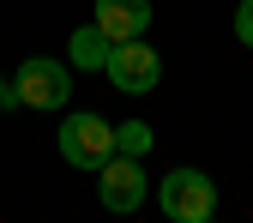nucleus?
I'll return each instance as SVG.
<instances>
[{
	"label": "nucleus",
	"mask_w": 253,
	"mask_h": 223,
	"mask_svg": "<svg viewBox=\"0 0 253 223\" xmlns=\"http://www.w3.org/2000/svg\"><path fill=\"white\" fill-rule=\"evenodd\" d=\"M115 151H126V157H145V151H151V127H145V121H126V127H115Z\"/></svg>",
	"instance_id": "nucleus-8"
},
{
	"label": "nucleus",
	"mask_w": 253,
	"mask_h": 223,
	"mask_svg": "<svg viewBox=\"0 0 253 223\" xmlns=\"http://www.w3.org/2000/svg\"><path fill=\"white\" fill-rule=\"evenodd\" d=\"M0 109H18V90H12V79H0Z\"/></svg>",
	"instance_id": "nucleus-10"
},
{
	"label": "nucleus",
	"mask_w": 253,
	"mask_h": 223,
	"mask_svg": "<svg viewBox=\"0 0 253 223\" xmlns=\"http://www.w3.org/2000/svg\"><path fill=\"white\" fill-rule=\"evenodd\" d=\"M90 24H97L109 43H133V37L151 30V0H97Z\"/></svg>",
	"instance_id": "nucleus-6"
},
{
	"label": "nucleus",
	"mask_w": 253,
	"mask_h": 223,
	"mask_svg": "<svg viewBox=\"0 0 253 223\" xmlns=\"http://www.w3.org/2000/svg\"><path fill=\"white\" fill-rule=\"evenodd\" d=\"M97 193H103L109 211H139L145 205V169H139V157L115 151L109 163L97 169Z\"/></svg>",
	"instance_id": "nucleus-5"
},
{
	"label": "nucleus",
	"mask_w": 253,
	"mask_h": 223,
	"mask_svg": "<svg viewBox=\"0 0 253 223\" xmlns=\"http://www.w3.org/2000/svg\"><path fill=\"white\" fill-rule=\"evenodd\" d=\"M12 90H18V109H67L73 67L67 60H48V54H30L18 67V79H12Z\"/></svg>",
	"instance_id": "nucleus-3"
},
{
	"label": "nucleus",
	"mask_w": 253,
	"mask_h": 223,
	"mask_svg": "<svg viewBox=\"0 0 253 223\" xmlns=\"http://www.w3.org/2000/svg\"><path fill=\"white\" fill-rule=\"evenodd\" d=\"M235 37L253 48V0H241V6H235Z\"/></svg>",
	"instance_id": "nucleus-9"
},
{
	"label": "nucleus",
	"mask_w": 253,
	"mask_h": 223,
	"mask_svg": "<svg viewBox=\"0 0 253 223\" xmlns=\"http://www.w3.org/2000/svg\"><path fill=\"white\" fill-rule=\"evenodd\" d=\"M157 205L175 223H211L217 217V181L205 169H169L157 181Z\"/></svg>",
	"instance_id": "nucleus-1"
},
{
	"label": "nucleus",
	"mask_w": 253,
	"mask_h": 223,
	"mask_svg": "<svg viewBox=\"0 0 253 223\" xmlns=\"http://www.w3.org/2000/svg\"><path fill=\"white\" fill-rule=\"evenodd\" d=\"M109 48H115V43L103 37L97 24L73 30V43H67V54H73V67H79V73H103V67H109Z\"/></svg>",
	"instance_id": "nucleus-7"
},
{
	"label": "nucleus",
	"mask_w": 253,
	"mask_h": 223,
	"mask_svg": "<svg viewBox=\"0 0 253 223\" xmlns=\"http://www.w3.org/2000/svg\"><path fill=\"white\" fill-rule=\"evenodd\" d=\"M109 85L115 90H126V97H145V90H157V85H163V54H157L151 43H115L109 48Z\"/></svg>",
	"instance_id": "nucleus-4"
},
{
	"label": "nucleus",
	"mask_w": 253,
	"mask_h": 223,
	"mask_svg": "<svg viewBox=\"0 0 253 223\" xmlns=\"http://www.w3.org/2000/svg\"><path fill=\"white\" fill-rule=\"evenodd\" d=\"M54 145H60V157H67L73 169H103L109 157H115V127H109L103 115L79 109V115H67V121H60Z\"/></svg>",
	"instance_id": "nucleus-2"
}]
</instances>
